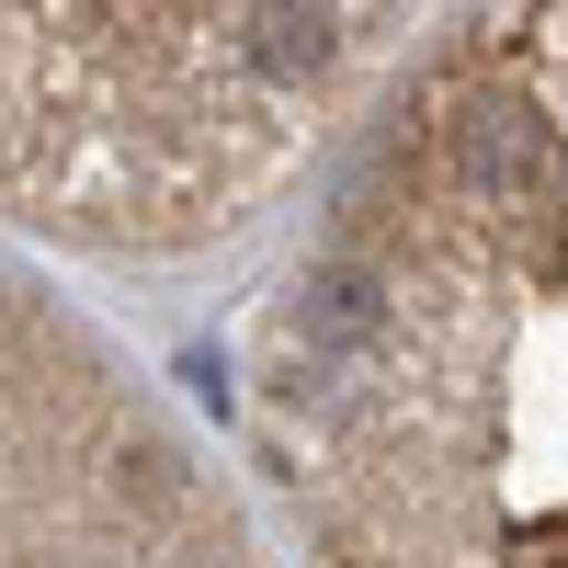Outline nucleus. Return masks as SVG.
Masks as SVG:
<instances>
[{
	"label": "nucleus",
	"instance_id": "nucleus-2",
	"mask_svg": "<svg viewBox=\"0 0 568 568\" xmlns=\"http://www.w3.org/2000/svg\"><path fill=\"white\" fill-rule=\"evenodd\" d=\"M478 0H0V240L194 262L387 114Z\"/></svg>",
	"mask_w": 568,
	"mask_h": 568
},
{
	"label": "nucleus",
	"instance_id": "nucleus-1",
	"mask_svg": "<svg viewBox=\"0 0 568 568\" xmlns=\"http://www.w3.org/2000/svg\"><path fill=\"white\" fill-rule=\"evenodd\" d=\"M251 433L307 568H568V0H478L318 171Z\"/></svg>",
	"mask_w": 568,
	"mask_h": 568
},
{
	"label": "nucleus",
	"instance_id": "nucleus-3",
	"mask_svg": "<svg viewBox=\"0 0 568 568\" xmlns=\"http://www.w3.org/2000/svg\"><path fill=\"white\" fill-rule=\"evenodd\" d=\"M0 568H284L251 500L45 273L0 251Z\"/></svg>",
	"mask_w": 568,
	"mask_h": 568
}]
</instances>
